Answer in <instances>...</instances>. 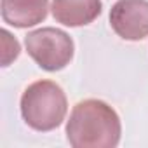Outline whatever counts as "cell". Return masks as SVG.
I'll return each mask as SVG.
<instances>
[{"mask_svg":"<svg viewBox=\"0 0 148 148\" xmlns=\"http://www.w3.org/2000/svg\"><path fill=\"white\" fill-rule=\"evenodd\" d=\"M120 134L117 112L101 99L77 103L66 122V138L73 148H115Z\"/></svg>","mask_w":148,"mask_h":148,"instance_id":"1","label":"cell"},{"mask_svg":"<svg viewBox=\"0 0 148 148\" xmlns=\"http://www.w3.org/2000/svg\"><path fill=\"white\" fill-rule=\"evenodd\" d=\"M66 112V94L52 80H37L30 84L21 96V117L26 125L35 131L49 132L59 127Z\"/></svg>","mask_w":148,"mask_h":148,"instance_id":"2","label":"cell"},{"mask_svg":"<svg viewBox=\"0 0 148 148\" xmlns=\"http://www.w3.org/2000/svg\"><path fill=\"white\" fill-rule=\"evenodd\" d=\"M28 56L45 71H59L70 64L75 54L71 37L59 28H40L25 38Z\"/></svg>","mask_w":148,"mask_h":148,"instance_id":"3","label":"cell"},{"mask_svg":"<svg viewBox=\"0 0 148 148\" xmlns=\"http://www.w3.org/2000/svg\"><path fill=\"white\" fill-rule=\"evenodd\" d=\"M110 26L124 40L148 37V0H117L110 11Z\"/></svg>","mask_w":148,"mask_h":148,"instance_id":"4","label":"cell"},{"mask_svg":"<svg viewBox=\"0 0 148 148\" xmlns=\"http://www.w3.org/2000/svg\"><path fill=\"white\" fill-rule=\"evenodd\" d=\"M52 16L58 23L77 28L91 25L103 11L101 0H52Z\"/></svg>","mask_w":148,"mask_h":148,"instance_id":"5","label":"cell"},{"mask_svg":"<svg viewBox=\"0 0 148 148\" xmlns=\"http://www.w3.org/2000/svg\"><path fill=\"white\" fill-rule=\"evenodd\" d=\"M49 0H2V19L14 28H30L47 18Z\"/></svg>","mask_w":148,"mask_h":148,"instance_id":"6","label":"cell"},{"mask_svg":"<svg viewBox=\"0 0 148 148\" xmlns=\"http://www.w3.org/2000/svg\"><path fill=\"white\" fill-rule=\"evenodd\" d=\"M2 40H4V52H2V66H9L11 61H14L19 56V42L7 32L2 30Z\"/></svg>","mask_w":148,"mask_h":148,"instance_id":"7","label":"cell"}]
</instances>
